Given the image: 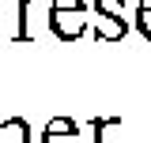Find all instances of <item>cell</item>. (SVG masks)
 Returning <instances> with one entry per match:
<instances>
[{
    "instance_id": "8992f818",
    "label": "cell",
    "mask_w": 151,
    "mask_h": 143,
    "mask_svg": "<svg viewBox=\"0 0 151 143\" xmlns=\"http://www.w3.org/2000/svg\"><path fill=\"white\" fill-rule=\"evenodd\" d=\"M110 124H117V121H102V117L94 121V143H102V132H106Z\"/></svg>"
},
{
    "instance_id": "3957f363",
    "label": "cell",
    "mask_w": 151,
    "mask_h": 143,
    "mask_svg": "<svg viewBox=\"0 0 151 143\" xmlns=\"http://www.w3.org/2000/svg\"><path fill=\"white\" fill-rule=\"evenodd\" d=\"M42 143H79V128H76V121H68V117H53V121L45 124V132H42Z\"/></svg>"
},
{
    "instance_id": "5b68a950",
    "label": "cell",
    "mask_w": 151,
    "mask_h": 143,
    "mask_svg": "<svg viewBox=\"0 0 151 143\" xmlns=\"http://www.w3.org/2000/svg\"><path fill=\"white\" fill-rule=\"evenodd\" d=\"M136 26H140V34L151 41V0H140V11H136Z\"/></svg>"
},
{
    "instance_id": "6da1fadb",
    "label": "cell",
    "mask_w": 151,
    "mask_h": 143,
    "mask_svg": "<svg viewBox=\"0 0 151 143\" xmlns=\"http://www.w3.org/2000/svg\"><path fill=\"white\" fill-rule=\"evenodd\" d=\"M91 23V11L83 0H53L49 8V30H53L60 41H79L83 30Z\"/></svg>"
},
{
    "instance_id": "7a4b0ae2",
    "label": "cell",
    "mask_w": 151,
    "mask_h": 143,
    "mask_svg": "<svg viewBox=\"0 0 151 143\" xmlns=\"http://www.w3.org/2000/svg\"><path fill=\"white\" fill-rule=\"evenodd\" d=\"M91 26H94V38L98 41H121V38L129 34V23L121 15H110V11H91Z\"/></svg>"
},
{
    "instance_id": "277c9868",
    "label": "cell",
    "mask_w": 151,
    "mask_h": 143,
    "mask_svg": "<svg viewBox=\"0 0 151 143\" xmlns=\"http://www.w3.org/2000/svg\"><path fill=\"white\" fill-rule=\"evenodd\" d=\"M0 143H30V128L23 117H12V121H0Z\"/></svg>"
}]
</instances>
